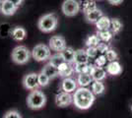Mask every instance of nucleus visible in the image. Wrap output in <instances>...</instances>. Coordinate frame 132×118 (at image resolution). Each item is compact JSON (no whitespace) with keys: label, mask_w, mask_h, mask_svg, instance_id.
I'll return each mask as SVG.
<instances>
[{"label":"nucleus","mask_w":132,"mask_h":118,"mask_svg":"<svg viewBox=\"0 0 132 118\" xmlns=\"http://www.w3.org/2000/svg\"><path fill=\"white\" fill-rule=\"evenodd\" d=\"M95 101V95L92 90L81 87L74 92L73 95V103L78 109L87 110L93 105Z\"/></svg>","instance_id":"f257e3e1"},{"label":"nucleus","mask_w":132,"mask_h":118,"mask_svg":"<svg viewBox=\"0 0 132 118\" xmlns=\"http://www.w3.org/2000/svg\"><path fill=\"white\" fill-rule=\"evenodd\" d=\"M58 24V19L54 13H48L39 19L38 21V28L39 31L44 33H50L53 32Z\"/></svg>","instance_id":"f03ea898"},{"label":"nucleus","mask_w":132,"mask_h":118,"mask_svg":"<svg viewBox=\"0 0 132 118\" xmlns=\"http://www.w3.org/2000/svg\"><path fill=\"white\" fill-rule=\"evenodd\" d=\"M46 97L43 92L39 90H31V93L28 95L27 104L31 109H40L45 105Z\"/></svg>","instance_id":"7ed1b4c3"},{"label":"nucleus","mask_w":132,"mask_h":118,"mask_svg":"<svg viewBox=\"0 0 132 118\" xmlns=\"http://www.w3.org/2000/svg\"><path fill=\"white\" fill-rule=\"evenodd\" d=\"M32 56L31 51L28 49V47L24 45H18L16 46L11 53L12 61L18 65H24L26 64Z\"/></svg>","instance_id":"20e7f679"},{"label":"nucleus","mask_w":132,"mask_h":118,"mask_svg":"<svg viewBox=\"0 0 132 118\" xmlns=\"http://www.w3.org/2000/svg\"><path fill=\"white\" fill-rule=\"evenodd\" d=\"M51 49L50 46L44 44V43H39L37 44L32 50V56L36 61L43 62L50 60L51 57Z\"/></svg>","instance_id":"39448f33"},{"label":"nucleus","mask_w":132,"mask_h":118,"mask_svg":"<svg viewBox=\"0 0 132 118\" xmlns=\"http://www.w3.org/2000/svg\"><path fill=\"white\" fill-rule=\"evenodd\" d=\"M61 11L67 17H73L80 11V4L77 0H64L61 5Z\"/></svg>","instance_id":"423d86ee"},{"label":"nucleus","mask_w":132,"mask_h":118,"mask_svg":"<svg viewBox=\"0 0 132 118\" xmlns=\"http://www.w3.org/2000/svg\"><path fill=\"white\" fill-rule=\"evenodd\" d=\"M23 86L28 90H38L39 87V74L37 73H29L24 76L23 78Z\"/></svg>","instance_id":"0eeeda50"},{"label":"nucleus","mask_w":132,"mask_h":118,"mask_svg":"<svg viewBox=\"0 0 132 118\" xmlns=\"http://www.w3.org/2000/svg\"><path fill=\"white\" fill-rule=\"evenodd\" d=\"M50 49L56 52H61L64 50L66 47V41L65 39L61 35H53L50 39Z\"/></svg>","instance_id":"6e6552de"},{"label":"nucleus","mask_w":132,"mask_h":118,"mask_svg":"<svg viewBox=\"0 0 132 118\" xmlns=\"http://www.w3.org/2000/svg\"><path fill=\"white\" fill-rule=\"evenodd\" d=\"M73 103V96H71L69 93L61 92L57 94L55 96V104L59 107L69 106Z\"/></svg>","instance_id":"1a4fd4ad"},{"label":"nucleus","mask_w":132,"mask_h":118,"mask_svg":"<svg viewBox=\"0 0 132 118\" xmlns=\"http://www.w3.org/2000/svg\"><path fill=\"white\" fill-rule=\"evenodd\" d=\"M18 10V6L14 5L12 2L8 0H2V6H1V13L5 16H12L14 15Z\"/></svg>","instance_id":"9d476101"},{"label":"nucleus","mask_w":132,"mask_h":118,"mask_svg":"<svg viewBox=\"0 0 132 118\" xmlns=\"http://www.w3.org/2000/svg\"><path fill=\"white\" fill-rule=\"evenodd\" d=\"M61 89L63 92L71 94L77 90V81L73 80L72 78H64L61 84Z\"/></svg>","instance_id":"9b49d317"},{"label":"nucleus","mask_w":132,"mask_h":118,"mask_svg":"<svg viewBox=\"0 0 132 118\" xmlns=\"http://www.w3.org/2000/svg\"><path fill=\"white\" fill-rule=\"evenodd\" d=\"M57 69H58L59 76H60V77H63V78H69V77L72 76L73 73L75 72L74 66H72L71 63H67V62L62 63Z\"/></svg>","instance_id":"f8f14e48"},{"label":"nucleus","mask_w":132,"mask_h":118,"mask_svg":"<svg viewBox=\"0 0 132 118\" xmlns=\"http://www.w3.org/2000/svg\"><path fill=\"white\" fill-rule=\"evenodd\" d=\"M105 71H106V73L111 76H118L122 73V67L118 61H112L106 65Z\"/></svg>","instance_id":"ddd939ff"},{"label":"nucleus","mask_w":132,"mask_h":118,"mask_svg":"<svg viewBox=\"0 0 132 118\" xmlns=\"http://www.w3.org/2000/svg\"><path fill=\"white\" fill-rule=\"evenodd\" d=\"M94 67H95L94 65L88 63H74V70L78 75L83 73L91 74Z\"/></svg>","instance_id":"4468645a"},{"label":"nucleus","mask_w":132,"mask_h":118,"mask_svg":"<svg viewBox=\"0 0 132 118\" xmlns=\"http://www.w3.org/2000/svg\"><path fill=\"white\" fill-rule=\"evenodd\" d=\"M103 16H104V15H103V12L101 11L100 9H98V8L93 10V11H90L85 14V18H86L87 22L92 23V24H93V23L96 24Z\"/></svg>","instance_id":"2eb2a0df"},{"label":"nucleus","mask_w":132,"mask_h":118,"mask_svg":"<svg viewBox=\"0 0 132 118\" xmlns=\"http://www.w3.org/2000/svg\"><path fill=\"white\" fill-rule=\"evenodd\" d=\"M26 35H27V32L23 27H15L11 31L12 39L16 41H21L23 39H25Z\"/></svg>","instance_id":"dca6fc26"},{"label":"nucleus","mask_w":132,"mask_h":118,"mask_svg":"<svg viewBox=\"0 0 132 118\" xmlns=\"http://www.w3.org/2000/svg\"><path fill=\"white\" fill-rule=\"evenodd\" d=\"M91 76H92L94 81H103L106 77V71L103 67L95 66L92 70Z\"/></svg>","instance_id":"f3484780"},{"label":"nucleus","mask_w":132,"mask_h":118,"mask_svg":"<svg viewBox=\"0 0 132 118\" xmlns=\"http://www.w3.org/2000/svg\"><path fill=\"white\" fill-rule=\"evenodd\" d=\"M42 72L44 73L48 78L51 80V79H54L55 77L59 76V73H58V69L56 67H54L53 65H51L50 63H47L42 70Z\"/></svg>","instance_id":"a211bd4d"},{"label":"nucleus","mask_w":132,"mask_h":118,"mask_svg":"<svg viewBox=\"0 0 132 118\" xmlns=\"http://www.w3.org/2000/svg\"><path fill=\"white\" fill-rule=\"evenodd\" d=\"M93 78L91 76V74H87V73H83V74H79L77 78V83L80 87H87L91 83H93Z\"/></svg>","instance_id":"6ab92c4d"},{"label":"nucleus","mask_w":132,"mask_h":118,"mask_svg":"<svg viewBox=\"0 0 132 118\" xmlns=\"http://www.w3.org/2000/svg\"><path fill=\"white\" fill-rule=\"evenodd\" d=\"M64 61L67 63H74V58H75V50L72 47H66L64 50H62L60 52Z\"/></svg>","instance_id":"aec40b11"},{"label":"nucleus","mask_w":132,"mask_h":118,"mask_svg":"<svg viewBox=\"0 0 132 118\" xmlns=\"http://www.w3.org/2000/svg\"><path fill=\"white\" fill-rule=\"evenodd\" d=\"M89 56L86 50L84 49H78L75 51V58L74 63H88Z\"/></svg>","instance_id":"412c9836"},{"label":"nucleus","mask_w":132,"mask_h":118,"mask_svg":"<svg viewBox=\"0 0 132 118\" xmlns=\"http://www.w3.org/2000/svg\"><path fill=\"white\" fill-rule=\"evenodd\" d=\"M96 27L98 31H106L110 28V19L106 16H103L98 22L96 23Z\"/></svg>","instance_id":"4be33fe9"},{"label":"nucleus","mask_w":132,"mask_h":118,"mask_svg":"<svg viewBox=\"0 0 132 118\" xmlns=\"http://www.w3.org/2000/svg\"><path fill=\"white\" fill-rule=\"evenodd\" d=\"M91 90L94 95L96 96H100L105 92V85L103 84L102 81H94L92 83V87H91Z\"/></svg>","instance_id":"5701e85b"},{"label":"nucleus","mask_w":132,"mask_h":118,"mask_svg":"<svg viewBox=\"0 0 132 118\" xmlns=\"http://www.w3.org/2000/svg\"><path fill=\"white\" fill-rule=\"evenodd\" d=\"M82 3V11L84 12V14L97 9V5H96L95 0H84Z\"/></svg>","instance_id":"b1692460"},{"label":"nucleus","mask_w":132,"mask_h":118,"mask_svg":"<svg viewBox=\"0 0 132 118\" xmlns=\"http://www.w3.org/2000/svg\"><path fill=\"white\" fill-rule=\"evenodd\" d=\"M64 62L65 61H64V59H63V57H62L60 52H57L56 54L51 55V57L50 58V63L56 68H58L61 64L64 63Z\"/></svg>","instance_id":"393cba45"},{"label":"nucleus","mask_w":132,"mask_h":118,"mask_svg":"<svg viewBox=\"0 0 132 118\" xmlns=\"http://www.w3.org/2000/svg\"><path fill=\"white\" fill-rule=\"evenodd\" d=\"M122 29V24L118 19H111L110 20V32L113 34H118Z\"/></svg>","instance_id":"a878e982"},{"label":"nucleus","mask_w":132,"mask_h":118,"mask_svg":"<svg viewBox=\"0 0 132 118\" xmlns=\"http://www.w3.org/2000/svg\"><path fill=\"white\" fill-rule=\"evenodd\" d=\"M97 35L99 37V39L101 40L106 42V41H110V39H112L113 34L110 32V30H106V31H98Z\"/></svg>","instance_id":"bb28decb"},{"label":"nucleus","mask_w":132,"mask_h":118,"mask_svg":"<svg viewBox=\"0 0 132 118\" xmlns=\"http://www.w3.org/2000/svg\"><path fill=\"white\" fill-rule=\"evenodd\" d=\"M100 42H101V39H99V37L97 34H92L86 39L87 47H97Z\"/></svg>","instance_id":"cd10ccee"},{"label":"nucleus","mask_w":132,"mask_h":118,"mask_svg":"<svg viewBox=\"0 0 132 118\" xmlns=\"http://www.w3.org/2000/svg\"><path fill=\"white\" fill-rule=\"evenodd\" d=\"M50 79L45 75L44 73L40 72L39 74V87H46L47 85L50 84Z\"/></svg>","instance_id":"c85d7f7f"},{"label":"nucleus","mask_w":132,"mask_h":118,"mask_svg":"<svg viewBox=\"0 0 132 118\" xmlns=\"http://www.w3.org/2000/svg\"><path fill=\"white\" fill-rule=\"evenodd\" d=\"M105 57H106V59H108V61H110V62L116 61V59H117V57H118V54H117L116 51L113 50V49H110V50L105 53Z\"/></svg>","instance_id":"c756f323"},{"label":"nucleus","mask_w":132,"mask_h":118,"mask_svg":"<svg viewBox=\"0 0 132 118\" xmlns=\"http://www.w3.org/2000/svg\"><path fill=\"white\" fill-rule=\"evenodd\" d=\"M106 57H105V54H101L99 56L96 58V66H99V67H104L105 64H106Z\"/></svg>","instance_id":"7c9ffc66"},{"label":"nucleus","mask_w":132,"mask_h":118,"mask_svg":"<svg viewBox=\"0 0 132 118\" xmlns=\"http://www.w3.org/2000/svg\"><path fill=\"white\" fill-rule=\"evenodd\" d=\"M97 49H98L100 54H105L108 51L110 50V47L105 42H100L99 44H98V46H97Z\"/></svg>","instance_id":"2f4dec72"},{"label":"nucleus","mask_w":132,"mask_h":118,"mask_svg":"<svg viewBox=\"0 0 132 118\" xmlns=\"http://www.w3.org/2000/svg\"><path fill=\"white\" fill-rule=\"evenodd\" d=\"M86 52L88 54L89 58H97L99 51L97 49V47H88L86 49Z\"/></svg>","instance_id":"473e14b6"},{"label":"nucleus","mask_w":132,"mask_h":118,"mask_svg":"<svg viewBox=\"0 0 132 118\" xmlns=\"http://www.w3.org/2000/svg\"><path fill=\"white\" fill-rule=\"evenodd\" d=\"M3 118H22L21 114L18 112L17 110H9L4 114Z\"/></svg>","instance_id":"72a5a7b5"},{"label":"nucleus","mask_w":132,"mask_h":118,"mask_svg":"<svg viewBox=\"0 0 132 118\" xmlns=\"http://www.w3.org/2000/svg\"><path fill=\"white\" fill-rule=\"evenodd\" d=\"M111 5H119L123 2V0H108Z\"/></svg>","instance_id":"f704fd0d"},{"label":"nucleus","mask_w":132,"mask_h":118,"mask_svg":"<svg viewBox=\"0 0 132 118\" xmlns=\"http://www.w3.org/2000/svg\"><path fill=\"white\" fill-rule=\"evenodd\" d=\"M8 1H10V2H12L14 5H16V6H19L20 5H22V3L24 2V0H8Z\"/></svg>","instance_id":"c9c22d12"},{"label":"nucleus","mask_w":132,"mask_h":118,"mask_svg":"<svg viewBox=\"0 0 132 118\" xmlns=\"http://www.w3.org/2000/svg\"><path fill=\"white\" fill-rule=\"evenodd\" d=\"M1 6H2V0H0V10H1Z\"/></svg>","instance_id":"e433bc0d"},{"label":"nucleus","mask_w":132,"mask_h":118,"mask_svg":"<svg viewBox=\"0 0 132 118\" xmlns=\"http://www.w3.org/2000/svg\"><path fill=\"white\" fill-rule=\"evenodd\" d=\"M131 111H132V104H131Z\"/></svg>","instance_id":"4c0bfd02"}]
</instances>
